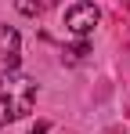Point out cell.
<instances>
[{"label": "cell", "mask_w": 130, "mask_h": 134, "mask_svg": "<svg viewBox=\"0 0 130 134\" xmlns=\"http://www.w3.org/2000/svg\"><path fill=\"white\" fill-rule=\"evenodd\" d=\"M36 102V83L29 76H4L0 80V127L22 120Z\"/></svg>", "instance_id": "6da1fadb"}, {"label": "cell", "mask_w": 130, "mask_h": 134, "mask_svg": "<svg viewBox=\"0 0 130 134\" xmlns=\"http://www.w3.org/2000/svg\"><path fill=\"white\" fill-rule=\"evenodd\" d=\"M33 134H47V123H36V127H33Z\"/></svg>", "instance_id": "277c9868"}, {"label": "cell", "mask_w": 130, "mask_h": 134, "mask_svg": "<svg viewBox=\"0 0 130 134\" xmlns=\"http://www.w3.org/2000/svg\"><path fill=\"white\" fill-rule=\"evenodd\" d=\"M98 18H101V11L94 7V4H72L69 11H65V29L69 33H76V36H87L94 25H98Z\"/></svg>", "instance_id": "3957f363"}, {"label": "cell", "mask_w": 130, "mask_h": 134, "mask_svg": "<svg viewBox=\"0 0 130 134\" xmlns=\"http://www.w3.org/2000/svg\"><path fill=\"white\" fill-rule=\"evenodd\" d=\"M22 62V36L15 25H0V80L11 76Z\"/></svg>", "instance_id": "7a4b0ae2"}]
</instances>
